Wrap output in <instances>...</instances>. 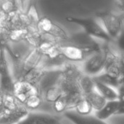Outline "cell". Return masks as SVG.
Listing matches in <instances>:
<instances>
[{
	"label": "cell",
	"mask_w": 124,
	"mask_h": 124,
	"mask_svg": "<svg viewBox=\"0 0 124 124\" xmlns=\"http://www.w3.org/2000/svg\"><path fill=\"white\" fill-rule=\"evenodd\" d=\"M116 4L117 7L120 10L124 12V0H123V1H118L116 2Z\"/></svg>",
	"instance_id": "cell-24"
},
{
	"label": "cell",
	"mask_w": 124,
	"mask_h": 124,
	"mask_svg": "<svg viewBox=\"0 0 124 124\" xmlns=\"http://www.w3.org/2000/svg\"><path fill=\"white\" fill-rule=\"evenodd\" d=\"M17 124H61L60 118L51 114L29 112L28 115Z\"/></svg>",
	"instance_id": "cell-7"
},
{
	"label": "cell",
	"mask_w": 124,
	"mask_h": 124,
	"mask_svg": "<svg viewBox=\"0 0 124 124\" xmlns=\"http://www.w3.org/2000/svg\"><path fill=\"white\" fill-rule=\"evenodd\" d=\"M118 110L116 116L118 115H124V86H121L118 90Z\"/></svg>",
	"instance_id": "cell-21"
},
{
	"label": "cell",
	"mask_w": 124,
	"mask_h": 124,
	"mask_svg": "<svg viewBox=\"0 0 124 124\" xmlns=\"http://www.w3.org/2000/svg\"><path fill=\"white\" fill-rule=\"evenodd\" d=\"M3 110H4V109H2V108H0V114L3 112Z\"/></svg>",
	"instance_id": "cell-26"
},
{
	"label": "cell",
	"mask_w": 124,
	"mask_h": 124,
	"mask_svg": "<svg viewBox=\"0 0 124 124\" xmlns=\"http://www.w3.org/2000/svg\"><path fill=\"white\" fill-rule=\"evenodd\" d=\"M18 102L15 99V96L11 94H4V102L3 109L5 111H12L17 109L20 105H18Z\"/></svg>",
	"instance_id": "cell-18"
},
{
	"label": "cell",
	"mask_w": 124,
	"mask_h": 124,
	"mask_svg": "<svg viewBox=\"0 0 124 124\" xmlns=\"http://www.w3.org/2000/svg\"><path fill=\"white\" fill-rule=\"evenodd\" d=\"M84 97L90 103L93 110H95L96 111L100 110L107 102V101L98 93L96 89L92 92L84 94Z\"/></svg>",
	"instance_id": "cell-14"
},
{
	"label": "cell",
	"mask_w": 124,
	"mask_h": 124,
	"mask_svg": "<svg viewBox=\"0 0 124 124\" xmlns=\"http://www.w3.org/2000/svg\"><path fill=\"white\" fill-rule=\"evenodd\" d=\"M42 53L39 50L38 48H34L28 56L23 60V66H22V74L21 77L24 76L26 73H28L31 69L36 67L42 60L43 57Z\"/></svg>",
	"instance_id": "cell-9"
},
{
	"label": "cell",
	"mask_w": 124,
	"mask_h": 124,
	"mask_svg": "<svg viewBox=\"0 0 124 124\" xmlns=\"http://www.w3.org/2000/svg\"><path fill=\"white\" fill-rule=\"evenodd\" d=\"M116 44L118 47L124 53V27L116 39Z\"/></svg>",
	"instance_id": "cell-23"
},
{
	"label": "cell",
	"mask_w": 124,
	"mask_h": 124,
	"mask_svg": "<svg viewBox=\"0 0 124 124\" xmlns=\"http://www.w3.org/2000/svg\"><path fill=\"white\" fill-rule=\"evenodd\" d=\"M63 94L62 90L60 85V81L44 90V97L46 102L54 103Z\"/></svg>",
	"instance_id": "cell-15"
},
{
	"label": "cell",
	"mask_w": 124,
	"mask_h": 124,
	"mask_svg": "<svg viewBox=\"0 0 124 124\" xmlns=\"http://www.w3.org/2000/svg\"><path fill=\"white\" fill-rule=\"evenodd\" d=\"M52 107L53 110L57 113H62L68 111V102L66 97L64 95H62L53 103Z\"/></svg>",
	"instance_id": "cell-20"
},
{
	"label": "cell",
	"mask_w": 124,
	"mask_h": 124,
	"mask_svg": "<svg viewBox=\"0 0 124 124\" xmlns=\"http://www.w3.org/2000/svg\"><path fill=\"white\" fill-rule=\"evenodd\" d=\"M39 88L37 86L31 84L29 83L17 81L15 82L13 95L17 102L22 105H24L27 99L33 94H40Z\"/></svg>",
	"instance_id": "cell-6"
},
{
	"label": "cell",
	"mask_w": 124,
	"mask_h": 124,
	"mask_svg": "<svg viewBox=\"0 0 124 124\" xmlns=\"http://www.w3.org/2000/svg\"><path fill=\"white\" fill-rule=\"evenodd\" d=\"M3 102H4V94L0 91V108L3 109Z\"/></svg>",
	"instance_id": "cell-25"
},
{
	"label": "cell",
	"mask_w": 124,
	"mask_h": 124,
	"mask_svg": "<svg viewBox=\"0 0 124 124\" xmlns=\"http://www.w3.org/2000/svg\"><path fill=\"white\" fill-rule=\"evenodd\" d=\"M93 80L94 81L96 90L106 101H113L118 100V92H116L113 88L106 84H104L100 81H97L94 78Z\"/></svg>",
	"instance_id": "cell-13"
},
{
	"label": "cell",
	"mask_w": 124,
	"mask_h": 124,
	"mask_svg": "<svg viewBox=\"0 0 124 124\" xmlns=\"http://www.w3.org/2000/svg\"><path fill=\"white\" fill-rule=\"evenodd\" d=\"M29 110L25 106H20L12 111H5L0 114V124H17L28 115Z\"/></svg>",
	"instance_id": "cell-8"
},
{
	"label": "cell",
	"mask_w": 124,
	"mask_h": 124,
	"mask_svg": "<svg viewBox=\"0 0 124 124\" xmlns=\"http://www.w3.org/2000/svg\"><path fill=\"white\" fill-rule=\"evenodd\" d=\"M110 49L107 44L102 46L100 51L90 55L84 62L82 68L84 74L90 77L100 75L104 70Z\"/></svg>",
	"instance_id": "cell-2"
},
{
	"label": "cell",
	"mask_w": 124,
	"mask_h": 124,
	"mask_svg": "<svg viewBox=\"0 0 124 124\" xmlns=\"http://www.w3.org/2000/svg\"><path fill=\"white\" fill-rule=\"evenodd\" d=\"M94 80L100 81L104 84H106L112 88H119L121 85V81H120V78L116 76H113L109 73H102L100 74L97 76L92 77Z\"/></svg>",
	"instance_id": "cell-16"
},
{
	"label": "cell",
	"mask_w": 124,
	"mask_h": 124,
	"mask_svg": "<svg viewBox=\"0 0 124 124\" xmlns=\"http://www.w3.org/2000/svg\"><path fill=\"white\" fill-rule=\"evenodd\" d=\"M118 110V102L117 100L107 101L105 105L98 111H96L95 116L102 121L108 119L112 116H116Z\"/></svg>",
	"instance_id": "cell-12"
},
{
	"label": "cell",
	"mask_w": 124,
	"mask_h": 124,
	"mask_svg": "<svg viewBox=\"0 0 124 124\" xmlns=\"http://www.w3.org/2000/svg\"><path fill=\"white\" fill-rule=\"evenodd\" d=\"M15 82L11 76L4 48L0 49V88L4 94H13Z\"/></svg>",
	"instance_id": "cell-4"
},
{
	"label": "cell",
	"mask_w": 124,
	"mask_h": 124,
	"mask_svg": "<svg viewBox=\"0 0 124 124\" xmlns=\"http://www.w3.org/2000/svg\"><path fill=\"white\" fill-rule=\"evenodd\" d=\"M36 28L40 33L51 36L57 40L60 39L67 41L69 39L66 31L47 17L40 18L36 25Z\"/></svg>",
	"instance_id": "cell-5"
},
{
	"label": "cell",
	"mask_w": 124,
	"mask_h": 124,
	"mask_svg": "<svg viewBox=\"0 0 124 124\" xmlns=\"http://www.w3.org/2000/svg\"><path fill=\"white\" fill-rule=\"evenodd\" d=\"M42 103V99L40 94H36L31 95L24 104L25 107L28 110H35L38 109Z\"/></svg>",
	"instance_id": "cell-19"
},
{
	"label": "cell",
	"mask_w": 124,
	"mask_h": 124,
	"mask_svg": "<svg viewBox=\"0 0 124 124\" xmlns=\"http://www.w3.org/2000/svg\"><path fill=\"white\" fill-rule=\"evenodd\" d=\"M74 109L76 113H78L80 116H89L93 110L90 103L84 97H83L81 100H80L77 102Z\"/></svg>",
	"instance_id": "cell-17"
},
{
	"label": "cell",
	"mask_w": 124,
	"mask_h": 124,
	"mask_svg": "<svg viewBox=\"0 0 124 124\" xmlns=\"http://www.w3.org/2000/svg\"><path fill=\"white\" fill-rule=\"evenodd\" d=\"M104 70L106 73H109L120 78L121 72V56L112 52L111 49H110L109 51Z\"/></svg>",
	"instance_id": "cell-10"
},
{
	"label": "cell",
	"mask_w": 124,
	"mask_h": 124,
	"mask_svg": "<svg viewBox=\"0 0 124 124\" xmlns=\"http://www.w3.org/2000/svg\"><path fill=\"white\" fill-rule=\"evenodd\" d=\"M96 16L101 20L109 36L113 40L116 39L124 28V13L117 15L110 11H100Z\"/></svg>",
	"instance_id": "cell-3"
},
{
	"label": "cell",
	"mask_w": 124,
	"mask_h": 124,
	"mask_svg": "<svg viewBox=\"0 0 124 124\" xmlns=\"http://www.w3.org/2000/svg\"><path fill=\"white\" fill-rule=\"evenodd\" d=\"M1 9L6 14H11L12 12H15V10L17 9L16 3L15 1H4L1 4Z\"/></svg>",
	"instance_id": "cell-22"
},
{
	"label": "cell",
	"mask_w": 124,
	"mask_h": 124,
	"mask_svg": "<svg viewBox=\"0 0 124 124\" xmlns=\"http://www.w3.org/2000/svg\"><path fill=\"white\" fill-rule=\"evenodd\" d=\"M64 116L74 124H108L104 121L100 120L96 116L90 115L86 116H80L73 110L66 111L64 113Z\"/></svg>",
	"instance_id": "cell-11"
},
{
	"label": "cell",
	"mask_w": 124,
	"mask_h": 124,
	"mask_svg": "<svg viewBox=\"0 0 124 124\" xmlns=\"http://www.w3.org/2000/svg\"><path fill=\"white\" fill-rule=\"evenodd\" d=\"M69 23H75L81 26L86 34L91 36L92 38H97L103 40L106 42H110L113 39L109 36L108 33L95 19L92 17H67L65 18Z\"/></svg>",
	"instance_id": "cell-1"
}]
</instances>
